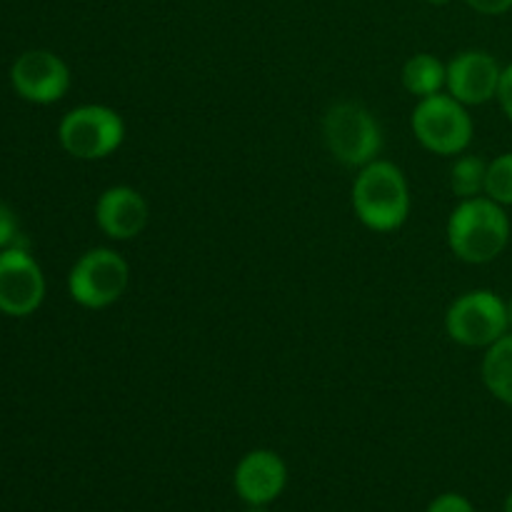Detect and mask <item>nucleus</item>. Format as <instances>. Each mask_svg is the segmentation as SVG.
Instances as JSON below:
<instances>
[{"label":"nucleus","mask_w":512,"mask_h":512,"mask_svg":"<svg viewBox=\"0 0 512 512\" xmlns=\"http://www.w3.org/2000/svg\"><path fill=\"white\" fill-rule=\"evenodd\" d=\"M353 213L373 233H395L410 215V185L390 160H373L358 170L350 190Z\"/></svg>","instance_id":"f257e3e1"},{"label":"nucleus","mask_w":512,"mask_h":512,"mask_svg":"<svg viewBox=\"0 0 512 512\" xmlns=\"http://www.w3.org/2000/svg\"><path fill=\"white\" fill-rule=\"evenodd\" d=\"M448 245L463 263L485 265L503 255L510 243V218L488 195L460 200L448 218Z\"/></svg>","instance_id":"f03ea898"},{"label":"nucleus","mask_w":512,"mask_h":512,"mask_svg":"<svg viewBox=\"0 0 512 512\" xmlns=\"http://www.w3.org/2000/svg\"><path fill=\"white\" fill-rule=\"evenodd\" d=\"M323 138L330 155L345 168H365L383 150V130L365 105L343 100L330 105L323 118Z\"/></svg>","instance_id":"7ed1b4c3"},{"label":"nucleus","mask_w":512,"mask_h":512,"mask_svg":"<svg viewBox=\"0 0 512 512\" xmlns=\"http://www.w3.org/2000/svg\"><path fill=\"white\" fill-rule=\"evenodd\" d=\"M410 128H413L415 140L425 150L443 155V158L463 155L468 145L473 143L475 133L468 105L455 100L450 93H438L418 100L413 115H410Z\"/></svg>","instance_id":"20e7f679"},{"label":"nucleus","mask_w":512,"mask_h":512,"mask_svg":"<svg viewBox=\"0 0 512 512\" xmlns=\"http://www.w3.org/2000/svg\"><path fill=\"white\" fill-rule=\"evenodd\" d=\"M58 140L75 160L110 158L125 140L123 115L110 105H78L60 120Z\"/></svg>","instance_id":"39448f33"},{"label":"nucleus","mask_w":512,"mask_h":512,"mask_svg":"<svg viewBox=\"0 0 512 512\" xmlns=\"http://www.w3.org/2000/svg\"><path fill=\"white\" fill-rule=\"evenodd\" d=\"M130 285V265L118 250L90 248L68 275V293L80 308L105 310L118 303Z\"/></svg>","instance_id":"423d86ee"},{"label":"nucleus","mask_w":512,"mask_h":512,"mask_svg":"<svg viewBox=\"0 0 512 512\" xmlns=\"http://www.w3.org/2000/svg\"><path fill=\"white\" fill-rule=\"evenodd\" d=\"M508 328V303L485 288L458 295L445 313V333L465 348H490Z\"/></svg>","instance_id":"0eeeda50"},{"label":"nucleus","mask_w":512,"mask_h":512,"mask_svg":"<svg viewBox=\"0 0 512 512\" xmlns=\"http://www.w3.org/2000/svg\"><path fill=\"white\" fill-rule=\"evenodd\" d=\"M45 300V275L20 245L0 250V313L28 318Z\"/></svg>","instance_id":"6e6552de"},{"label":"nucleus","mask_w":512,"mask_h":512,"mask_svg":"<svg viewBox=\"0 0 512 512\" xmlns=\"http://www.w3.org/2000/svg\"><path fill=\"white\" fill-rule=\"evenodd\" d=\"M10 83L28 103L53 105L70 90V68L50 50H25L10 68Z\"/></svg>","instance_id":"1a4fd4ad"},{"label":"nucleus","mask_w":512,"mask_h":512,"mask_svg":"<svg viewBox=\"0 0 512 512\" xmlns=\"http://www.w3.org/2000/svg\"><path fill=\"white\" fill-rule=\"evenodd\" d=\"M503 68L485 50H463L448 63V93L463 105H485L498 98Z\"/></svg>","instance_id":"9d476101"},{"label":"nucleus","mask_w":512,"mask_h":512,"mask_svg":"<svg viewBox=\"0 0 512 512\" xmlns=\"http://www.w3.org/2000/svg\"><path fill=\"white\" fill-rule=\"evenodd\" d=\"M150 208L143 193L130 185H110L95 203V223L110 240H133L148 228Z\"/></svg>","instance_id":"9b49d317"},{"label":"nucleus","mask_w":512,"mask_h":512,"mask_svg":"<svg viewBox=\"0 0 512 512\" xmlns=\"http://www.w3.org/2000/svg\"><path fill=\"white\" fill-rule=\"evenodd\" d=\"M235 493L248 505H270L288 485V468L273 450H250L235 468Z\"/></svg>","instance_id":"f8f14e48"},{"label":"nucleus","mask_w":512,"mask_h":512,"mask_svg":"<svg viewBox=\"0 0 512 512\" xmlns=\"http://www.w3.org/2000/svg\"><path fill=\"white\" fill-rule=\"evenodd\" d=\"M403 88L418 100L430 98V95L443 93L448 83V65L433 53H418L405 60L403 65Z\"/></svg>","instance_id":"ddd939ff"},{"label":"nucleus","mask_w":512,"mask_h":512,"mask_svg":"<svg viewBox=\"0 0 512 512\" xmlns=\"http://www.w3.org/2000/svg\"><path fill=\"white\" fill-rule=\"evenodd\" d=\"M483 383L495 400L512 408V335H503L498 343L485 348Z\"/></svg>","instance_id":"4468645a"},{"label":"nucleus","mask_w":512,"mask_h":512,"mask_svg":"<svg viewBox=\"0 0 512 512\" xmlns=\"http://www.w3.org/2000/svg\"><path fill=\"white\" fill-rule=\"evenodd\" d=\"M485 180H488V163L478 155H463L450 168V190L460 200L485 195Z\"/></svg>","instance_id":"2eb2a0df"},{"label":"nucleus","mask_w":512,"mask_h":512,"mask_svg":"<svg viewBox=\"0 0 512 512\" xmlns=\"http://www.w3.org/2000/svg\"><path fill=\"white\" fill-rule=\"evenodd\" d=\"M485 195L503 205V208L512 205V153L498 155V158L488 163Z\"/></svg>","instance_id":"dca6fc26"},{"label":"nucleus","mask_w":512,"mask_h":512,"mask_svg":"<svg viewBox=\"0 0 512 512\" xmlns=\"http://www.w3.org/2000/svg\"><path fill=\"white\" fill-rule=\"evenodd\" d=\"M18 233H20L18 215L13 213V208H8L5 203H0V250L15 245Z\"/></svg>","instance_id":"f3484780"},{"label":"nucleus","mask_w":512,"mask_h":512,"mask_svg":"<svg viewBox=\"0 0 512 512\" xmlns=\"http://www.w3.org/2000/svg\"><path fill=\"white\" fill-rule=\"evenodd\" d=\"M428 512H475V508L465 495L445 493L428 505Z\"/></svg>","instance_id":"a211bd4d"},{"label":"nucleus","mask_w":512,"mask_h":512,"mask_svg":"<svg viewBox=\"0 0 512 512\" xmlns=\"http://www.w3.org/2000/svg\"><path fill=\"white\" fill-rule=\"evenodd\" d=\"M498 103H500V108H503V113L508 115V120L512 123V63L508 65V68H503V75H500Z\"/></svg>","instance_id":"6ab92c4d"},{"label":"nucleus","mask_w":512,"mask_h":512,"mask_svg":"<svg viewBox=\"0 0 512 512\" xmlns=\"http://www.w3.org/2000/svg\"><path fill=\"white\" fill-rule=\"evenodd\" d=\"M465 3L483 15H503L512 8V0H465Z\"/></svg>","instance_id":"aec40b11"},{"label":"nucleus","mask_w":512,"mask_h":512,"mask_svg":"<svg viewBox=\"0 0 512 512\" xmlns=\"http://www.w3.org/2000/svg\"><path fill=\"white\" fill-rule=\"evenodd\" d=\"M245 512H270V510L265 508V505H250V508L245 510Z\"/></svg>","instance_id":"412c9836"},{"label":"nucleus","mask_w":512,"mask_h":512,"mask_svg":"<svg viewBox=\"0 0 512 512\" xmlns=\"http://www.w3.org/2000/svg\"><path fill=\"white\" fill-rule=\"evenodd\" d=\"M505 512H512V493L508 495V500H505Z\"/></svg>","instance_id":"4be33fe9"},{"label":"nucleus","mask_w":512,"mask_h":512,"mask_svg":"<svg viewBox=\"0 0 512 512\" xmlns=\"http://www.w3.org/2000/svg\"><path fill=\"white\" fill-rule=\"evenodd\" d=\"M428 3H430V5H448L450 0H428Z\"/></svg>","instance_id":"5701e85b"},{"label":"nucleus","mask_w":512,"mask_h":512,"mask_svg":"<svg viewBox=\"0 0 512 512\" xmlns=\"http://www.w3.org/2000/svg\"><path fill=\"white\" fill-rule=\"evenodd\" d=\"M508 318H510V328H512V298H510V303H508Z\"/></svg>","instance_id":"b1692460"}]
</instances>
